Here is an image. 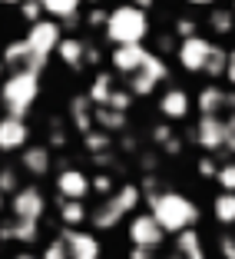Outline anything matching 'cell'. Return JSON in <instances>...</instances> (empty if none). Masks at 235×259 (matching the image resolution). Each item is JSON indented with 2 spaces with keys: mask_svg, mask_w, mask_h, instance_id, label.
I'll list each match as a JSON object with an SVG mask.
<instances>
[{
  "mask_svg": "<svg viewBox=\"0 0 235 259\" xmlns=\"http://www.w3.org/2000/svg\"><path fill=\"white\" fill-rule=\"evenodd\" d=\"M149 199V213L156 216V223H159L166 233H186V229H192L199 223V206L192 203L189 196H182V193H156V196H146Z\"/></svg>",
  "mask_w": 235,
  "mask_h": 259,
  "instance_id": "6da1fadb",
  "label": "cell"
},
{
  "mask_svg": "<svg viewBox=\"0 0 235 259\" xmlns=\"http://www.w3.org/2000/svg\"><path fill=\"white\" fill-rule=\"evenodd\" d=\"M149 17H146V10L133 7V4H120V7L109 10V20L106 27H103V33H106V40L113 47H133V44H146V37H149Z\"/></svg>",
  "mask_w": 235,
  "mask_h": 259,
  "instance_id": "7a4b0ae2",
  "label": "cell"
},
{
  "mask_svg": "<svg viewBox=\"0 0 235 259\" xmlns=\"http://www.w3.org/2000/svg\"><path fill=\"white\" fill-rule=\"evenodd\" d=\"M37 97H40V76L30 70H14L0 83V103H4L7 116H17V120H27Z\"/></svg>",
  "mask_w": 235,
  "mask_h": 259,
  "instance_id": "3957f363",
  "label": "cell"
},
{
  "mask_svg": "<svg viewBox=\"0 0 235 259\" xmlns=\"http://www.w3.org/2000/svg\"><path fill=\"white\" fill-rule=\"evenodd\" d=\"M23 40H27L33 57H50V54H56V47H60V40H63V27L56 20L30 23V30H27Z\"/></svg>",
  "mask_w": 235,
  "mask_h": 259,
  "instance_id": "277c9868",
  "label": "cell"
},
{
  "mask_svg": "<svg viewBox=\"0 0 235 259\" xmlns=\"http://www.w3.org/2000/svg\"><path fill=\"white\" fill-rule=\"evenodd\" d=\"M212 40L205 37H189L182 40L179 50H175V57H179V67L186 70V73H205V63H209V57H212Z\"/></svg>",
  "mask_w": 235,
  "mask_h": 259,
  "instance_id": "5b68a950",
  "label": "cell"
},
{
  "mask_svg": "<svg viewBox=\"0 0 235 259\" xmlns=\"http://www.w3.org/2000/svg\"><path fill=\"white\" fill-rule=\"evenodd\" d=\"M129 239H133V246H139V249H156V246H162V239H166V229L156 223L152 213H136L129 220Z\"/></svg>",
  "mask_w": 235,
  "mask_h": 259,
  "instance_id": "8992f818",
  "label": "cell"
},
{
  "mask_svg": "<svg viewBox=\"0 0 235 259\" xmlns=\"http://www.w3.org/2000/svg\"><path fill=\"white\" fill-rule=\"evenodd\" d=\"M192 140H196V146H202L205 153L225 150V140H228L225 120H222V116H199L196 130H192Z\"/></svg>",
  "mask_w": 235,
  "mask_h": 259,
  "instance_id": "52a82bcc",
  "label": "cell"
},
{
  "mask_svg": "<svg viewBox=\"0 0 235 259\" xmlns=\"http://www.w3.org/2000/svg\"><path fill=\"white\" fill-rule=\"evenodd\" d=\"M43 209H46V196L37 190V186H20V190L10 196V213H14V220L40 223Z\"/></svg>",
  "mask_w": 235,
  "mask_h": 259,
  "instance_id": "ba28073f",
  "label": "cell"
},
{
  "mask_svg": "<svg viewBox=\"0 0 235 259\" xmlns=\"http://www.w3.org/2000/svg\"><path fill=\"white\" fill-rule=\"evenodd\" d=\"M93 190L90 176L83 173V169H60V176H56V193H60V199H76V203H83V196Z\"/></svg>",
  "mask_w": 235,
  "mask_h": 259,
  "instance_id": "9c48e42d",
  "label": "cell"
},
{
  "mask_svg": "<svg viewBox=\"0 0 235 259\" xmlns=\"http://www.w3.org/2000/svg\"><path fill=\"white\" fill-rule=\"evenodd\" d=\"M146 57H149V50H146L143 44H133V47H113V57H109V63H113L116 73L123 76H133L143 70Z\"/></svg>",
  "mask_w": 235,
  "mask_h": 259,
  "instance_id": "30bf717a",
  "label": "cell"
},
{
  "mask_svg": "<svg viewBox=\"0 0 235 259\" xmlns=\"http://www.w3.org/2000/svg\"><path fill=\"white\" fill-rule=\"evenodd\" d=\"M60 239L67 243L70 259H99V239L93 233H80V229H63Z\"/></svg>",
  "mask_w": 235,
  "mask_h": 259,
  "instance_id": "8fae6325",
  "label": "cell"
},
{
  "mask_svg": "<svg viewBox=\"0 0 235 259\" xmlns=\"http://www.w3.org/2000/svg\"><path fill=\"white\" fill-rule=\"evenodd\" d=\"M27 140H30L27 120H17V116H4L0 120V153L27 150Z\"/></svg>",
  "mask_w": 235,
  "mask_h": 259,
  "instance_id": "7c38bea8",
  "label": "cell"
},
{
  "mask_svg": "<svg viewBox=\"0 0 235 259\" xmlns=\"http://www.w3.org/2000/svg\"><path fill=\"white\" fill-rule=\"evenodd\" d=\"M189 110H192V97H189V90H182V87H169V90L159 97L162 120H186Z\"/></svg>",
  "mask_w": 235,
  "mask_h": 259,
  "instance_id": "4fadbf2b",
  "label": "cell"
},
{
  "mask_svg": "<svg viewBox=\"0 0 235 259\" xmlns=\"http://www.w3.org/2000/svg\"><path fill=\"white\" fill-rule=\"evenodd\" d=\"M196 107H199L202 116H222V120H225V113H228V90H222V87H215V83L202 87L199 97H196Z\"/></svg>",
  "mask_w": 235,
  "mask_h": 259,
  "instance_id": "5bb4252c",
  "label": "cell"
},
{
  "mask_svg": "<svg viewBox=\"0 0 235 259\" xmlns=\"http://www.w3.org/2000/svg\"><path fill=\"white\" fill-rule=\"evenodd\" d=\"M86 40H80V37H63L60 40V47H56V57H60L67 67H73V70H80L86 63Z\"/></svg>",
  "mask_w": 235,
  "mask_h": 259,
  "instance_id": "9a60e30c",
  "label": "cell"
},
{
  "mask_svg": "<svg viewBox=\"0 0 235 259\" xmlns=\"http://www.w3.org/2000/svg\"><path fill=\"white\" fill-rule=\"evenodd\" d=\"M172 259H205L202 239H199L196 229H186V233L175 236V256Z\"/></svg>",
  "mask_w": 235,
  "mask_h": 259,
  "instance_id": "2e32d148",
  "label": "cell"
},
{
  "mask_svg": "<svg viewBox=\"0 0 235 259\" xmlns=\"http://www.w3.org/2000/svg\"><path fill=\"white\" fill-rule=\"evenodd\" d=\"M123 216H126V213H123L120 206H116V199L109 196L106 203H99L96 209H93V213H90V223H93V226H96V229H113L116 223L123 220Z\"/></svg>",
  "mask_w": 235,
  "mask_h": 259,
  "instance_id": "e0dca14e",
  "label": "cell"
},
{
  "mask_svg": "<svg viewBox=\"0 0 235 259\" xmlns=\"http://www.w3.org/2000/svg\"><path fill=\"white\" fill-rule=\"evenodd\" d=\"M23 169L33 176L50 173V146H27L23 150Z\"/></svg>",
  "mask_w": 235,
  "mask_h": 259,
  "instance_id": "ac0fdd59",
  "label": "cell"
},
{
  "mask_svg": "<svg viewBox=\"0 0 235 259\" xmlns=\"http://www.w3.org/2000/svg\"><path fill=\"white\" fill-rule=\"evenodd\" d=\"M37 223L30 220H14L7 226H0V239H17V243H37Z\"/></svg>",
  "mask_w": 235,
  "mask_h": 259,
  "instance_id": "d6986e66",
  "label": "cell"
},
{
  "mask_svg": "<svg viewBox=\"0 0 235 259\" xmlns=\"http://www.w3.org/2000/svg\"><path fill=\"white\" fill-rule=\"evenodd\" d=\"M80 4L83 0H40L43 14H50V20H56V23L70 20V17H80Z\"/></svg>",
  "mask_w": 235,
  "mask_h": 259,
  "instance_id": "ffe728a7",
  "label": "cell"
},
{
  "mask_svg": "<svg viewBox=\"0 0 235 259\" xmlns=\"http://www.w3.org/2000/svg\"><path fill=\"white\" fill-rule=\"evenodd\" d=\"M113 73H96V80H93L90 83V93H86V97H90V103L93 107H106L109 103V97H113Z\"/></svg>",
  "mask_w": 235,
  "mask_h": 259,
  "instance_id": "44dd1931",
  "label": "cell"
},
{
  "mask_svg": "<svg viewBox=\"0 0 235 259\" xmlns=\"http://www.w3.org/2000/svg\"><path fill=\"white\" fill-rule=\"evenodd\" d=\"M70 116H73V123H76L80 133H90L93 130V103H90V97H76L73 103H70Z\"/></svg>",
  "mask_w": 235,
  "mask_h": 259,
  "instance_id": "7402d4cb",
  "label": "cell"
},
{
  "mask_svg": "<svg viewBox=\"0 0 235 259\" xmlns=\"http://www.w3.org/2000/svg\"><path fill=\"white\" fill-rule=\"evenodd\" d=\"M27 60H30V47H27V40H10L7 47H4V63H7V70H23L27 67Z\"/></svg>",
  "mask_w": 235,
  "mask_h": 259,
  "instance_id": "603a6c76",
  "label": "cell"
},
{
  "mask_svg": "<svg viewBox=\"0 0 235 259\" xmlns=\"http://www.w3.org/2000/svg\"><path fill=\"white\" fill-rule=\"evenodd\" d=\"M83 146H86V153H93V156H106L109 146H113V133L93 126L90 133H83Z\"/></svg>",
  "mask_w": 235,
  "mask_h": 259,
  "instance_id": "cb8c5ba5",
  "label": "cell"
},
{
  "mask_svg": "<svg viewBox=\"0 0 235 259\" xmlns=\"http://www.w3.org/2000/svg\"><path fill=\"white\" fill-rule=\"evenodd\" d=\"M209 27H212V33H219V37L235 33V10L232 7H212V14H209Z\"/></svg>",
  "mask_w": 235,
  "mask_h": 259,
  "instance_id": "d4e9b609",
  "label": "cell"
},
{
  "mask_svg": "<svg viewBox=\"0 0 235 259\" xmlns=\"http://www.w3.org/2000/svg\"><path fill=\"white\" fill-rule=\"evenodd\" d=\"M93 123H96L99 130L113 133V130L126 126V113H116V110H109V107H93Z\"/></svg>",
  "mask_w": 235,
  "mask_h": 259,
  "instance_id": "484cf974",
  "label": "cell"
},
{
  "mask_svg": "<svg viewBox=\"0 0 235 259\" xmlns=\"http://www.w3.org/2000/svg\"><path fill=\"white\" fill-rule=\"evenodd\" d=\"M86 216H90V213H86L83 203H76V199H60V220H63L67 229H76Z\"/></svg>",
  "mask_w": 235,
  "mask_h": 259,
  "instance_id": "4316f807",
  "label": "cell"
},
{
  "mask_svg": "<svg viewBox=\"0 0 235 259\" xmlns=\"http://www.w3.org/2000/svg\"><path fill=\"white\" fill-rule=\"evenodd\" d=\"M212 216L222 226H232L235 223V193H219L212 203Z\"/></svg>",
  "mask_w": 235,
  "mask_h": 259,
  "instance_id": "83f0119b",
  "label": "cell"
},
{
  "mask_svg": "<svg viewBox=\"0 0 235 259\" xmlns=\"http://www.w3.org/2000/svg\"><path fill=\"white\" fill-rule=\"evenodd\" d=\"M113 199H116V206H120L123 213H133L139 206V199H143V190H139L136 183H126V186H120V190L113 193Z\"/></svg>",
  "mask_w": 235,
  "mask_h": 259,
  "instance_id": "f1b7e54d",
  "label": "cell"
},
{
  "mask_svg": "<svg viewBox=\"0 0 235 259\" xmlns=\"http://www.w3.org/2000/svg\"><path fill=\"white\" fill-rule=\"evenodd\" d=\"M225 67H228V50L212 47V57H209V63H205V76L219 80V76H225Z\"/></svg>",
  "mask_w": 235,
  "mask_h": 259,
  "instance_id": "f546056e",
  "label": "cell"
},
{
  "mask_svg": "<svg viewBox=\"0 0 235 259\" xmlns=\"http://www.w3.org/2000/svg\"><path fill=\"white\" fill-rule=\"evenodd\" d=\"M143 73H146V76H152L156 83L169 80V67H166V60H162L159 54H149V57H146V63H143Z\"/></svg>",
  "mask_w": 235,
  "mask_h": 259,
  "instance_id": "4dcf8cb0",
  "label": "cell"
},
{
  "mask_svg": "<svg viewBox=\"0 0 235 259\" xmlns=\"http://www.w3.org/2000/svg\"><path fill=\"white\" fill-rule=\"evenodd\" d=\"M129 93H133V97H149V93H156V80L139 70V73L129 76Z\"/></svg>",
  "mask_w": 235,
  "mask_h": 259,
  "instance_id": "1f68e13d",
  "label": "cell"
},
{
  "mask_svg": "<svg viewBox=\"0 0 235 259\" xmlns=\"http://www.w3.org/2000/svg\"><path fill=\"white\" fill-rule=\"evenodd\" d=\"M215 183L222 186V193H235V163H222L215 173Z\"/></svg>",
  "mask_w": 235,
  "mask_h": 259,
  "instance_id": "d6a6232c",
  "label": "cell"
},
{
  "mask_svg": "<svg viewBox=\"0 0 235 259\" xmlns=\"http://www.w3.org/2000/svg\"><path fill=\"white\" fill-rule=\"evenodd\" d=\"M129 103H133V93H129V90H120V87H116L106 107H109V110H116V113H129Z\"/></svg>",
  "mask_w": 235,
  "mask_h": 259,
  "instance_id": "836d02e7",
  "label": "cell"
},
{
  "mask_svg": "<svg viewBox=\"0 0 235 259\" xmlns=\"http://www.w3.org/2000/svg\"><path fill=\"white\" fill-rule=\"evenodd\" d=\"M20 14H23V20H27V23H40V20H43V7H40V0H23Z\"/></svg>",
  "mask_w": 235,
  "mask_h": 259,
  "instance_id": "e575fe53",
  "label": "cell"
},
{
  "mask_svg": "<svg viewBox=\"0 0 235 259\" xmlns=\"http://www.w3.org/2000/svg\"><path fill=\"white\" fill-rule=\"evenodd\" d=\"M40 259H70V249H67V243L56 236L53 243H46V249H43V256H40Z\"/></svg>",
  "mask_w": 235,
  "mask_h": 259,
  "instance_id": "d590c367",
  "label": "cell"
},
{
  "mask_svg": "<svg viewBox=\"0 0 235 259\" xmlns=\"http://www.w3.org/2000/svg\"><path fill=\"white\" fill-rule=\"evenodd\" d=\"M20 190V183H17V173L10 166H4L0 169V193H4V196H7V193H17Z\"/></svg>",
  "mask_w": 235,
  "mask_h": 259,
  "instance_id": "8d00e7d4",
  "label": "cell"
},
{
  "mask_svg": "<svg viewBox=\"0 0 235 259\" xmlns=\"http://www.w3.org/2000/svg\"><path fill=\"white\" fill-rule=\"evenodd\" d=\"M175 33H179L182 40L199 37V33H196V20H189V17H182V20H175Z\"/></svg>",
  "mask_w": 235,
  "mask_h": 259,
  "instance_id": "74e56055",
  "label": "cell"
},
{
  "mask_svg": "<svg viewBox=\"0 0 235 259\" xmlns=\"http://www.w3.org/2000/svg\"><path fill=\"white\" fill-rule=\"evenodd\" d=\"M90 183H93V190H96V193H103V196H106V193H113V180H109L106 173H99V176H93Z\"/></svg>",
  "mask_w": 235,
  "mask_h": 259,
  "instance_id": "f35d334b",
  "label": "cell"
},
{
  "mask_svg": "<svg viewBox=\"0 0 235 259\" xmlns=\"http://www.w3.org/2000/svg\"><path fill=\"white\" fill-rule=\"evenodd\" d=\"M106 20H109V10H103V7L90 10V17H86V23H90V27H106Z\"/></svg>",
  "mask_w": 235,
  "mask_h": 259,
  "instance_id": "ab89813d",
  "label": "cell"
},
{
  "mask_svg": "<svg viewBox=\"0 0 235 259\" xmlns=\"http://www.w3.org/2000/svg\"><path fill=\"white\" fill-rule=\"evenodd\" d=\"M172 137H175V133H172L169 126H156V130H152V140H156L159 146H166V143H169Z\"/></svg>",
  "mask_w": 235,
  "mask_h": 259,
  "instance_id": "60d3db41",
  "label": "cell"
},
{
  "mask_svg": "<svg viewBox=\"0 0 235 259\" xmlns=\"http://www.w3.org/2000/svg\"><path fill=\"white\" fill-rule=\"evenodd\" d=\"M219 249H222V256H225V259H235V236H222L219 239Z\"/></svg>",
  "mask_w": 235,
  "mask_h": 259,
  "instance_id": "b9f144b4",
  "label": "cell"
},
{
  "mask_svg": "<svg viewBox=\"0 0 235 259\" xmlns=\"http://www.w3.org/2000/svg\"><path fill=\"white\" fill-rule=\"evenodd\" d=\"M199 173H202V176H215V173H219V166H215L212 156H202V160H199Z\"/></svg>",
  "mask_w": 235,
  "mask_h": 259,
  "instance_id": "7bdbcfd3",
  "label": "cell"
},
{
  "mask_svg": "<svg viewBox=\"0 0 235 259\" xmlns=\"http://www.w3.org/2000/svg\"><path fill=\"white\" fill-rule=\"evenodd\" d=\"M225 80L232 83V90H235V50H228V67H225Z\"/></svg>",
  "mask_w": 235,
  "mask_h": 259,
  "instance_id": "ee69618b",
  "label": "cell"
},
{
  "mask_svg": "<svg viewBox=\"0 0 235 259\" xmlns=\"http://www.w3.org/2000/svg\"><path fill=\"white\" fill-rule=\"evenodd\" d=\"M129 259H156V256H152V249H139V246H133Z\"/></svg>",
  "mask_w": 235,
  "mask_h": 259,
  "instance_id": "f6af8a7d",
  "label": "cell"
},
{
  "mask_svg": "<svg viewBox=\"0 0 235 259\" xmlns=\"http://www.w3.org/2000/svg\"><path fill=\"white\" fill-rule=\"evenodd\" d=\"M86 63H90V67L99 63V50H96V47H86Z\"/></svg>",
  "mask_w": 235,
  "mask_h": 259,
  "instance_id": "bcb514c9",
  "label": "cell"
},
{
  "mask_svg": "<svg viewBox=\"0 0 235 259\" xmlns=\"http://www.w3.org/2000/svg\"><path fill=\"white\" fill-rule=\"evenodd\" d=\"M162 150H166V153H172V156H175V153H179V150H182V143H179V137H172V140H169V143H166V146H162Z\"/></svg>",
  "mask_w": 235,
  "mask_h": 259,
  "instance_id": "7dc6e473",
  "label": "cell"
},
{
  "mask_svg": "<svg viewBox=\"0 0 235 259\" xmlns=\"http://www.w3.org/2000/svg\"><path fill=\"white\" fill-rule=\"evenodd\" d=\"M129 4H133V7H139V10H149L156 0H129Z\"/></svg>",
  "mask_w": 235,
  "mask_h": 259,
  "instance_id": "c3c4849f",
  "label": "cell"
},
{
  "mask_svg": "<svg viewBox=\"0 0 235 259\" xmlns=\"http://www.w3.org/2000/svg\"><path fill=\"white\" fill-rule=\"evenodd\" d=\"M192 7H215V0H189Z\"/></svg>",
  "mask_w": 235,
  "mask_h": 259,
  "instance_id": "681fc988",
  "label": "cell"
},
{
  "mask_svg": "<svg viewBox=\"0 0 235 259\" xmlns=\"http://www.w3.org/2000/svg\"><path fill=\"white\" fill-rule=\"evenodd\" d=\"M225 150L235 156V133H228V140H225Z\"/></svg>",
  "mask_w": 235,
  "mask_h": 259,
  "instance_id": "f907efd6",
  "label": "cell"
},
{
  "mask_svg": "<svg viewBox=\"0 0 235 259\" xmlns=\"http://www.w3.org/2000/svg\"><path fill=\"white\" fill-rule=\"evenodd\" d=\"M0 4H10V7H20L23 0H0Z\"/></svg>",
  "mask_w": 235,
  "mask_h": 259,
  "instance_id": "816d5d0a",
  "label": "cell"
},
{
  "mask_svg": "<svg viewBox=\"0 0 235 259\" xmlns=\"http://www.w3.org/2000/svg\"><path fill=\"white\" fill-rule=\"evenodd\" d=\"M14 259H37V256H30V252H20V256H14Z\"/></svg>",
  "mask_w": 235,
  "mask_h": 259,
  "instance_id": "f5cc1de1",
  "label": "cell"
},
{
  "mask_svg": "<svg viewBox=\"0 0 235 259\" xmlns=\"http://www.w3.org/2000/svg\"><path fill=\"white\" fill-rule=\"evenodd\" d=\"M4 206H10V203H7V196H4V193H0V209H4Z\"/></svg>",
  "mask_w": 235,
  "mask_h": 259,
  "instance_id": "db71d44e",
  "label": "cell"
},
{
  "mask_svg": "<svg viewBox=\"0 0 235 259\" xmlns=\"http://www.w3.org/2000/svg\"><path fill=\"white\" fill-rule=\"evenodd\" d=\"M4 70H7V63H4V60H0V76H4Z\"/></svg>",
  "mask_w": 235,
  "mask_h": 259,
  "instance_id": "11a10c76",
  "label": "cell"
},
{
  "mask_svg": "<svg viewBox=\"0 0 235 259\" xmlns=\"http://www.w3.org/2000/svg\"><path fill=\"white\" fill-rule=\"evenodd\" d=\"M90 4H99V0H90Z\"/></svg>",
  "mask_w": 235,
  "mask_h": 259,
  "instance_id": "9f6ffc18",
  "label": "cell"
},
{
  "mask_svg": "<svg viewBox=\"0 0 235 259\" xmlns=\"http://www.w3.org/2000/svg\"><path fill=\"white\" fill-rule=\"evenodd\" d=\"M232 10H235V4H232Z\"/></svg>",
  "mask_w": 235,
  "mask_h": 259,
  "instance_id": "6f0895ef",
  "label": "cell"
}]
</instances>
